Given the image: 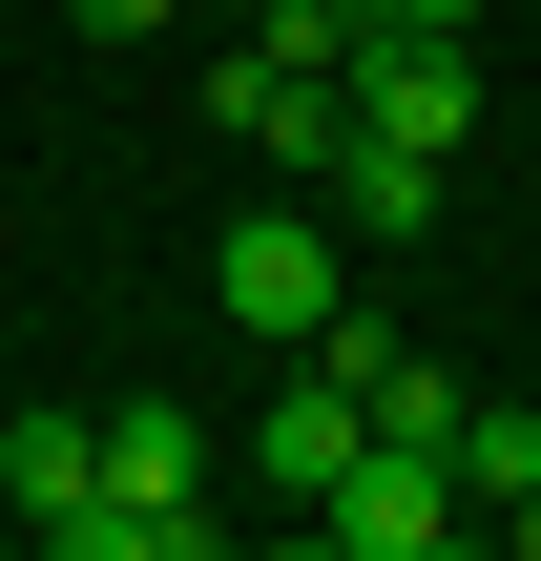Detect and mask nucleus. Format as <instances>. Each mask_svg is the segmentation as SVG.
<instances>
[{
	"label": "nucleus",
	"mask_w": 541,
	"mask_h": 561,
	"mask_svg": "<svg viewBox=\"0 0 541 561\" xmlns=\"http://www.w3.org/2000/svg\"><path fill=\"white\" fill-rule=\"evenodd\" d=\"M459 520H480V500H459L438 437H354V458L313 479V541H334V561H438Z\"/></svg>",
	"instance_id": "nucleus-2"
},
{
	"label": "nucleus",
	"mask_w": 541,
	"mask_h": 561,
	"mask_svg": "<svg viewBox=\"0 0 541 561\" xmlns=\"http://www.w3.org/2000/svg\"><path fill=\"white\" fill-rule=\"evenodd\" d=\"M375 21H438V42H480V0H375Z\"/></svg>",
	"instance_id": "nucleus-13"
},
{
	"label": "nucleus",
	"mask_w": 541,
	"mask_h": 561,
	"mask_svg": "<svg viewBox=\"0 0 541 561\" xmlns=\"http://www.w3.org/2000/svg\"><path fill=\"white\" fill-rule=\"evenodd\" d=\"M354 21H375V0H250V42H271V62H354Z\"/></svg>",
	"instance_id": "nucleus-11"
},
{
	"label": "nucleus",
	"mask_w": 541,
	"mask_h": 561,
	"mask_svg": "<svg viewBox=\"0 0 541 561\" xmlns=\"http://www.w3.org/2000/svg\"><path fill=\"white\" fill-rule=\"evenodd\" d=\"M313 208H334L354 250H417V229H438V146H375V125H354V146L313 167Z\"/></svg>",
	"instance_id": "nucleus-8"
},
{
	"label": "nucleus",
	"mask_w": 541,
	"mask_h": 561,
	"mask_svg": "<svg viewBox=\"0 0 541 561\" xmlns=\"http://www.w3.org/2000/svg\"><path fill=\"white\" fill-rule=\"evenodd\" d=\"M375 437H459V375H438L417 333H396V375H375Z\"/></svg>",
	"instance_id": "nucleus-10"
},
{
	"label": "nucleus",
	"mask_w": 541,
	"mask_h": 561,
	"mask_svg": "<svg viewBox=\"0 0 541 561\" xmlns=\"http://www.w3.org/2000/svg\"><path fill=\"white\" fill-rule=\"evenodd\" d=\"M0 520H21L42 561H104V416H63V396L0 416Z\"/></svg>",
	"instance_id": "nucleus-5"
},
{
	"label": "nucleus",
	"mask_w": 541,
	"mask_h": 561,
	"mask_svg": "<svg viewBox=\"0 0 541 561\" xmlns=\"http://www.w3.org/2000/svg\"><path fill=\"white\" fill-rule=\"evenodd\" d=\"M208 146H250V167H334V146H354V104H334V62L229 42V62H208Z\"/></svg>",
	"instance_id": "nucleus-6"
},
{
	"label": "nucleus",
	"mask_w": 541,
	"mask_h": 561,
	"mask_svg": "<svg viewBox=\"0 0 541 561\" xmlns=\"http://www.w3.org/2000/svg\"><path fill=\"white\" fill-rule=\"evenodd\" d=\"M500 541H521V561H541V479H521V500H500Z\"/></svg>",
	"instance_id": "nucleus-14"
},
{
	"label": "nucleus",
	"mask_w": 541,
	"mask_h": 561,
	"mask_svg": "<svg viewBox=\"0 0 541 561\" xmlns=\"http://www.w3.org/2000/svg\"><path fill=\"white\" fill-rule=\"evenodd\" d=\"M354 437H375V396H354V375H334V354H292V396H271V416H250V479H271V500H313V479H334V458H354Z\"/></svg>",
	"instance_id": "nucleus-7"
},
{
	"label": "nucleus",
	"mask_w": 541,
	"mask_h": 561,
	"mask_svg": "<svg viewBox=\"0 0 541 561\" xmlns=\"http://www.w3.org/2000/svg\"><path fill=\"white\" fill-rule=\"evenodd\" d=\"M208 416L188 396H104V561H208Z\"/></svg>",
	"instance_id": "nucleus-1"
},
{
	"label": "nucleus",
	"mask_w": 541,
	"mask_h": 561,
	"mask_svg": "<svg viewBox=\"0 0 541 561\" xmlns=\"http://www.w3.org/2000/svg\"><path fill=\"white\" fill-rule=\"evenodd\" d=\"M438 458H459V500L500 520V500L541 479V416H521V396H459V437H438Z\"/></svg>",
	"instance_id": "nucleus-9"
},
{
	"label": "nucleus",
	"mask_w": 541,
	"mask_h": 561,
	"mask_svg": "<svg viewBox=\"0 0 541 561\" xmlns=\"http://www.w3.org/2000/svg\"><path fill=\"white\" fill-rule=\"evenodd\" d=\"M63 21H83V42H146V21H188V0H63Z\"/></svg>",
	"instance_id": "nucleus-12"
},
{
	"label": "nucleus",
	"mask_w": 541,
	"mask_h": 561,
	"mask_svg": "<svg viewBox=\"0 0 541 561\" xmlns=\"http://www.w3.org/2000/svg\"><path fill=\"white\" fill-rule=\"evenodd\" d=\"M208 291H229V333H271V354H292V333H313V312L354 291V229H334V208H229Z\"/></svg>",
	"instance_id": "nucleus-4"
},
{
	"label": "nucleus",
	"mask_w": 541,
	"mask_h": 561,
	"mask_svg": "<svg viewBox=\"0 0 541 561\" xmlns=\"http://www.w3.org/2000/svg\"><path fill=\"white\" fill-rule=\"evenodd\" d=\"M334 104L375 125V146H480V42H438V21H354V62H334Z\"/></svg>",
	"instance_id": "nucleus-3"
}]
</instances>
